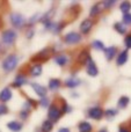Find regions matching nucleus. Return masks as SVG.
<instances>
[{
	"instance_id": "nucleus-23",
	"label": "nucleus",
	"mask_w": 131,
	"mask_h": 132,
	"mask_svg": "<svg viewBox=\"0 0 131 132\" xmlns=\"http://www.w3.org/2000/svg\"><path fill=\"white\" fill-rule=\"evenodd\" d=\"M53 14H55V8H51V9H49L46 13H44L43 15H42V18H41V22L42 23H44V22H46V21H51V19H52V16H53Z\"/></svg>"
},
{
	"instance_id": "nucleus-37",
	"label": "nucleus",
	"mask_w": 131,
	"mask_h": 132,
	"mask_svg": "<svg viewBox=\"0 0 131 132\" xmlns=\"http://www.w3.org/2000/svg\"><path fill=\"white\" fill-rule=\"evenodd\" d=\"M124 44L128 49H131V35H128L124 38Z\"/></svg>"
},
{
	"instance_id": "nucleus-43",
	"label": "nucleus",
	"mask_w": 131,
	"mask_h": 132,
	"mask_svg": "<svg viewBox=\"0 0 131 132\" xmlns=\"http://www.w3.org/2000/svg\"><path fill=\"white\" fill-rule=\"evenodd\" d=\"M130 126H131V119H130Z\"/></svg>"
},
{
	"instance_id": "nucleus-17",
	"label": "nucleus",
	"mask_w": 131,
	"mask_h": 132,
	"mask_svg": "<svg viewBox=\"0 0 131 132\" xmlns=\"http://www.w3.org/2000/svg\"><path fill=\"white\" fill-rule=\"evenodd\" d=\"M128 58H129V53H128V50H123L120 52V55H118L117 57V62H116V64L118 66H123L125 64V63L128 62Z\"/></svg>"
},
{
	"instance_id": "nucleus-38",
	"label": "nucleus",
	"mask_w": 131,
	"mask_h": 132,
	"mask_svg": "<svg viewBox=\"0 0 131 132\" xmlns=\"http://www.w3.org/2000/svg\"><path fill=\"white\" fill-rule=\"evenodd\" d=\"M27 102L29 103V104H30V107H31V108L37 107V102H36V101H34V100H32V98L28 97V98H27Z\"/></svg>"
},
{
	"instance_id": "nucleus-28",
	"label": "nucleus",
	"mask_w": 131,
	"mask_h": 132,
	"mask_svg": "<svg viewBox=\"0 0 131 132\" xmlns=\"http://www.w3.org/2000/svg\"><path fill=\"white\" fill-rule=\"evenodd\" d=\"M92 46L93 49L95 50H99V51H103L104 50V44L102 41H99V39H95V41L92 42Z\"/></svg>"
},
{
	"instance_id": "nucleus-5",
	"label": "nucleus",
	"mask_w": 131,
	"mask_h": 132,
	"mask_svg": "<svg viewBox=\"0 0 131 132\" xmlns=\"http://www.w3.org/2000/svg\"><path fill=\"white\" fill-rule=\"evenodd\" d=\"M63 41L66 44H70V45H72V44H78L81 42V35L76 31H70L63 37Z\"/></svg>"
},
{
	"instance_id": "nucleus-21",
	"label": "nucleus",
	"mask_w": 131,
	"mask_h": 132,
	"mask_svg": "<svg viewBox=\"0 0 131 132\" xmlns=\"http://www.w3.org/2000/svg\"><path fill=\"white\" fill-rule=\"evenodd\" d=\"M78 130L79 132H92L93 126L88 122H80L78 125Z\"/></svg>"
},
{
	"instance_id": "nucleus-10",
	"label": "nucleus",
	"mask_w": 131,
	"mask_h": 132,
	"mask_svg": "<svg viewBox=\"0 0 131 132\" xmlns=\"http://www.w3.org/2000/svg\"><path fill=\"white\" fill-rule=\"evenodd\" d=\"M93 26H94V23H93V21L91 20V19H85L80 24V31L85 35L89 34V31L92 30Z\"/></svg>"
},
{
	"instance_id": "nucleus-13",
	"label": "nucleus",
	"mask_w": 131,
	"mask_h": 132,
	"mask_svg": "<svg viewBox=\"0 0 131 132\" xmlns=\"http://www.w3.org/2000/svg\"><path fill=\"white\" fill-rule=\"evenodd\" d=\"M12 96H13V94H12V89L9 88V87H5V88L0 92V101L4 103L11 101Z\"/></svg>"
},
{
	"instance_id": "nucleus-35",
	"label": "nucleus",
	"mask_w": 131,
	"mask_h": 132,
	"mask_svg": "<svg viewBox=\"0 0 131 132\" xmlns=\"http://www.w3.org/2000/svg\"><path fill=\"white\" fill-rule=\"evenodd\" d=\"M8 107L6 104H0V116H4V115L8 114Z\"/></svg>"
},
{
	"instance_id": "nucleus-39",
	"label": "nucleus",
	"mask_w": 131,
	"mask_h": 132,
	"mask_svg": "<svg viewBox=\"0 0 131 132\" xmlns=\"http://www.w3.org/2000/svg\"><path fill=\"white\" fill-rule=\"evenodd\" d=\"M34 29H29V30H28V31H27V38H31V37L32 36H34Z\"/></svg>"
},
{
	"instance_id": "nucleus-20",
	"label": "nucleus",
	"mask_w": 131,
	"mask_h": 132,
	"mask_svg": "<svg viewBox=\"0 0 131 132\" xmlns=\"http://www.w3.org/2000/svg\"><path fill=\"white\" fill-rule=\"evenodd\" d=\"M80 80L77 79V78H70V79H67L66 81H65V87H67V88H76V87H78L79 85H80Z\"/></svg>"
},
{
	"instance_id": "nucleus-3",
	"label": "nucleus",
	"mask_w": 131,
	"mask_h": 132,
	"mask_svg": "<svg viewBox=\"0 0 131 132\" xmlns=\"http://www.w3.org/2000/svg\"><path fill=\"white\" fill-rule=\"evenodd\" d=\"M62 115H63L62 111H60L59 107H58L57 104H55V103L50 104V107H49V110H48L49 121H51L52 123H56V122H58L60 119Z\"/></svg>"
},
{
	"instance_id": "nucleus-29",
	"label": "nucleus",
	"mask_w": 131,
	"mask_h": 132,
	"mask_svg": "<svg viewBox=\"0 0 131 132\" xmlns=\"http://www.w3.org/2000/svg\"><path fill=\"white\" fill-rule=\"evenodd\" d=\"M66 27V22H64V21H62V22H59V23H56V26H55V29L52 30L55 34H59L60 31H62L64 28Z\"/></svg>"
},
{
	"instance_id": "nucleus-15",
	"label": "nucleus",
	"mask_w": 131,
	"mask_h": 132,
	"mask_svg": "<svg viewBox=\"0 0 131 132\" xmlns=\"http://www.w3.org/2000/svg\"><path fill=\"white\" fill-rule=\"evenodd\" d=\"M91 56H89V52H88V50L87 49H85V50H83L80 53H79V56H78V64L79 65H86V63H87V60H88V58H89Z\"/></svg>"
},
{
	"instance_id": "nucleus-42",
	"label": "nucleus",
	"mask_w": 131,
	"mask_h": 132,
	"mask_svg": "<svg viewBox=\"0 0 131 132\" xmlns=\"http://www.w3.org/2000/svg\"><path fill=\"white\" fill-rule=\"evenodd\" d=\"M99 132H107L106 130H101V131H99Z\"/></svg>"
},
{
	"instance_id": "nucleus-7",
	"label": "nucleus",
	"mask_w": 131,
	"mask_h": 132,
	"mask_svg": "<svg viewBox=\"0 0 131 132\" xmlns=\"http://www.w3.org/2000/svg\"><path fill=\"white\" fill-rule=\"evenodd\" d=\"M86 72H87V74L91 75V77H96V75L99 74V68H97L95 62L92 59V57L88 58L87 63H86Z\"/></svg>"
},
{
	"instance_id": "nucleus-22",
	"label": "nucleus",
	"mask_w": 131,
	"mask_h": 132,
	"mask_svg": "<svg viewBox=\"0 0 131 132\" xmlns=\"http://www.w3.org/2000/svg\"><path fill=\"white\" fill-rule=\"evenodd\" d=\"M52 129H53V123L51 121H49V119L44 121L41 125V131L42 132H51Z\"/></svg>"
},
{
	"instance_id": "nucleus-32",
	"label": "nucleus",
	"mask_w": 131,
	"mask_h": 132,
	"mask_svg": "<svg viewBox=\"0 0 131 132\" xmlns=\"http://www.w3.org/2000/svg\"><path fill=\"white\" fill-rule=\"evenodd\" d=\"M115 2H116L115 0H103L101 4H102V7H103V8L109 9V8H111V7L115 5Z\"/></svg>"
},
{
	"instance_id": "nucleus-19",
	"label": "nucleus",
	"mask_w": 131,
	"mask_h": 132,
	"mask_svg": "<svg viewBox=\"0 0 131 132\" xmlns=\"http://www.w3.org/2000/svg\"><path fill=\"white\" fill-rule=\"evenodd\" d=\"M62 86V81H60V79H58V78H52V79L49 80V89H51V90H57V89H59V87Z\"/></svg>"
},
{
	"instance_id": "nucleus-26",
	"label": "nucleus",
	"mask_w": 131,
	"mask_h": 132,
	"mask_svg": "<svg viewBox=\"0 0 131 132\" xmlns=\"http://www.w3.org/2000/svg\"><path fill=\"white\" fill-rule=\"evenodd\" d=\"M114 29H115L118 34L123 35V34L127 32V26H124L121 22H116V23H114Z\"/></svg>"
},
{
	"instance_id": "nucleus-16",
	"label": "nucleus",
	"mask_w": 131,
	"mask_h": 132,
	"mask_svg": "<svg viewBox=\"0 0 131 132\" xmlns=\"http://www.w3.org/2000/svg\"><path fill=\"white\" fill-rule=\"evenodd\" d=\"M22 128H23L22 123H20V122H18V121H12V122H8V123H7V129L13 131V132L21 131Z\"/></svg>"
},
{
	"instance_id": "nucleus-30",
	"label": "nucleus",
	"mask_w": 131,
	"mask_h": 132,
	"mask_svg": "<svg viewBox=\"0 0 131 132\" xmlns=\"http://www.w3.org/2000/svg\"><path fill=\"white\" fill-rule=\"evenodd\" d=\"M38 104L41 105L42 108H49L51 103H50V100H49V98L45 96V97H41V100H39Z\"/></svg>"
},
{
	"instance_id": "nucleus-4",
	"label": "nucleus",
	"mask_w": 131,
	"mask_h": 132,
	"mask_svg": "<svg viewBox=\"0 0 131 132\" xmlns=\"http://www.w3.org/2000/svg\"><path fill=\"white\" fill-rule=\"evenodd\" d=\"M16 37H18V34L12 29L5 30L1 35L2 42H4L5 44H7V45H12V44H14V42L16 41Z\"/></svg>"
},
{
	"instance_id": "nucleus-8",
	"label": "nucleus",
	"mask_w": 131,
	"mask_h": 132,
	"mask_svg": "<svg viewBox=\"0 0 131 132\" xmlns=\"http://www.w3.org/2000/svg\"><path fill=\"white\" fill-rule=\"evenodd\" d=\"M103 116H104V111L100 107H92L88 109V117H89V118L99 121V119H101Z\"/></svg>"
},
{
	"instance_id": "nucleus-25",
	"label": "nucleus",
	"mask_w": 131,
	"mask_h": 132,
	"mask_svg": "<svg viewBox=\"0 0 131 132\" xmlns=\"http://www.w3.org/2000/svg\"><path fill=\"white\" fill-rule=\"evenodd\" d=\"M129 103H130V98L128 97V96H121V97L118 98L117 105H118V108H121V109H125Z\"/></svg>"
},
{
	"instance_id": "nucleus-14",
	"label": "nucleus",
	"mask_w": 131,
	"mask_h": 132,
	"mask_svg": "<svg viewBox=\"0 0 131 132\" xmlns=\"http://www.w3.org/2000/svg\"><path fill=\"white\" fill-rule=\"evenodd\" d=\"M53 60H55V63L57 65L59 66H66L67 63H69V57H67L66 55H64V53H60V55H56L55 57H53Z\"/></svg>"
},
{
	"instance_id": "nucleus-31",
	"label": "nucleus",
	"mask_w": 131,
	"mask_h": 132,
	"mask_svg": "<svg viewBox=\"0 0 131 132\" xmlns=\"http://www.w3.org/2000/svg\"><path fill=\"white\" fill-rule=\"evenodd\" d=\"M117 114H118V111L116 109H107L106 111H104V116L108 117V118H113V117H115Z\"/></svg>"
},
{
	"instance_id": "nucleus-6",
	"label": "nucleus",
	"mask_w": 131,
	"mask_h": 132,
	"mask_svg": "<svg viewBox=\"0 0 131 132\" xmlns=\"http://www.w3.org/2000/svg\"><path fill=\"white\" fill-rule=\"evenodd\" d=\"M9 19H11L12 24H13L15 28H22L23 26L26 24L24 16L20 13H12L11 16H9Z\"/></svg>"
},
{
	"instance_id": "nucleus-11",
	"label": "nucleus",
	"mask_w": 131,
	"mask_h": 132,
	"mask_svg": "<svg viewBox=\"0 0 131 132\" xmlns=\"http://www.w3.org/2000/svg\"><path fill=\"white\" fill-rule=\"evenodd\" d=\"M27 82H28L27 77H26L24 74H22V73H20V74H18V75L15 77V79H14L13 84H12V87H14V88H20L21 86L26 85Z\"/></svg>"
},
{
	"instance_id": "nucleus-41",
	"label": "nucleus",
	"mask_w": 131,
	"mask_h": 132,
	"mask_svg": "<svg viewBox=\"0 0 131 132\" xmlns=\"http://www.w3.org/2000/svg\"><path fill=\"white\" fill-rule=\"evenodd\" d=\"M118 132H130L128 129H125L124 126H120V130H118Z\"/></svg>"
},
{
	"instance_id": "nucleus-24",
	"label": "nucleus",
	"mask_w": 131,
	"mask_h": 132,
	"mask_svg": "<svg viewBox=\"0 0 131 132\" xmlns=\"http://www.w3.org/2000/svg\"><path fill=\"white\" fill-rule=\"evenodd\" d=\"M102 9V4H95L94 6L91 8V12H89V16L91 18H94V16H97L100 14Z\"/></svg>"
},
{
	"instance_id": "nucleus-34",
	"label": "nucleus",
	"mask_w": 131,
	"mask_h": 132,
	"mask_svg": "<svg viewBox=\"0 0 131 132\" xmlns=\"http://www.w3.org/2000/svg\"><path fill=\"white\" fill-rule=\"evenodd\" d=\"M41 18H42L41 14H34V15L29 19V23L30 24H32V23L37 22V21H41Z\"/></svg>"
},
{
	"instance_id": "nucleus-12",
	"label": "nucleus",
	"mask_w": 131,
	"mask_h": 132,
	"mask_svg": "<svg viewBox=\"0 0 131 132\" xmlns=\"http://www.w3.org/2000/svg\"><path fill=\"white\" fill-rule=\"evenodd\" d=\"M103 53H104V57L108 62L113 60L115 58L116 53H117V48L116 46H108V48H104L103 50Z\"/></svg>"
},
{
	"instance_id": "nucleus-27",
	"label": "nucleus",
	"mask_w": 131,
	"mask_h": 132,
	"mask_svg": "<svg viewBox=\"0 0 131 132\" xmlns=\"http://www.w3.org/2000/svg\"><path fill=\"white\" fill-rule=\"evenodd\" d=\"M120 9H121V12H123L124 14L129 13L130 9H131V2H129V1H122V2H121V5H120Z\"/></svg>"
},
{
	"instance_id": "nucleus-33",
	"label": "nucleus",
	"mask_w": 131,
	"mask_h": 132,
	"mask_svg": "<svg viewBox=\"0 0 131 132\" xmlns=\"http://www.w3.org/2000/svg\"><path fill=\"white\" fill-rule=\"evenodd\" d=\"M122 21H123V24L124 26H130L131 24V13L124 14V15H123Z\"/></svg>"
},
{
	"instance_id": "nucleus-40",
	"label": "nucleus",
	"mask_w": 131,
	"mask_h": 132,
	"mask_svg": "<svg viewBox=\"0 0 131 132\" xmlns=\"http://www.w3.org/2000/svg\"><path fill=\"white\" fill-rule=\"evenodd\" d=\"M58 132H71V131H70L69 128H62V129L58 130Z\"/></svg>"
},
{
	"instance_id": "nucleus-9",
	"label": "nucleus",
	"mask_w": 131,
	"mask_h": 132,
	"mask_svg": "<svg viewBox=\"0 0 131 132\" xmlns=\"http://www.w3.org/2000/svg\"><path fill=\"white\" fill-rule=\"evenodd\" d=\"M31 88L34 89V92L39 96V97H45V96H46V93H48L46 87L42 86V85L37 84V82H32V84H31Z\"/></svg>"
},
{
	"instance_id": "nucleus-1",
	"label": "nucleus",
	"mask_w": 131,
	"mask_h": 132,
	"mask_svg": "<svg viewBox=\"0 0 131 132\" xmlns=\"http://www.w3.org/2000/svg\"><path fill=\"white\" fill-rule=\"evenodd\" d=\"M55 52V49L53 48H45L42 51H39L38 53L34 55L31 58H30V62L35 63V64H41V63H44L46 60L50 59L51 53Z\"/></svg>"
},
{
	"instance_id": "nucleus-2",
	"label": "nucleus",
	"mask_w": 131,
	"mask_h": 132,
	"mask_svg": "<svg viewBox=\"0 0 131 132\" xmlns=\"http://www.w3.org/2000/svg\"><path fill=\"white\" fill-rule=\"evenodd\" d=\"M19 63V57L15 55V53H11L8 55L2 62V70L5 72H12L13 70H15V67L18 66Z\"/></svg>"
},
{
	"instance_id": "nucleus-36",
	"label": "nucleus",
	"mask_w": 131,
	"mask_h": 132,
	"mask_svg": "<svg viewBox=\"0 0 131 132\" xmlns=\"http://www.w3.org/2000/svg\"><path fill=\"white\" fill-rule=\"evenodd\" d=\"M19 115H20V117H21V119H22V121H26V119L29 117V111H26V110H21Z\"/></svg>"
},
{
	"instance_id": "nucleus-18",
	"label": "nucleus",
	"mask_w": 131,
	"mask_h": 132,
	"mask_svg": "<svg viewBox=\"0 0 131 132\" xmlns=\"http://www.w3.org/2000/svg\"><path fill=\"white\" fill-rule=\"evenodd\" d=\"M42 71H43V67H42L41 64H34L31 67H30L29 73L31 77L36 78V77H39V75L42 74Z\"/></svg>"
}]
</instances>
